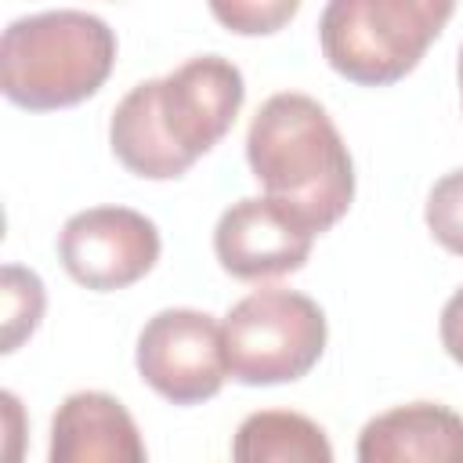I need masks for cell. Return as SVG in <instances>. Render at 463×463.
<instances>
[{
	"label": "cell",
	"mask_w": 463,
	"mask_h": 463,
	"mask_svg": "<svg viewBox=\"0 0 463 463\" xmlns=\"http://www.w3.org/2000/svg\"><path fill=\"white\" fill-rule=\"evenodd\" d=\"M456 76H459V98H463V43H459V65H456Z\"/></svg>",
	"instance_id": "obj_17"
},
{
	"label": "cell",
	"mask_w": 463,
	"mask_h": 463,
	"mask_svg": "<svg viewBox=\"0 0 463 463\" xmlns=\"http://www.w3.org/2000/svg\"><path fill=\"white\" fill-rule=\"evenodd\" d=\"M159 228L130 206H90L58 235L61 268L87 289L112 293L145 279L159 260Z\"/></svg>",
	"instance_id": "obj_6"
},
{
	"label": "cell",
	"mask_w": 463,
	"mask_h": 463,
	"mask_svg": "<svg viewBox=\"0 0 463 463\" xmlns=\"http://www.w3.org/2000/svg\"><path fill=\"white\" fill-rule=\"evenodd\" d=\"M213 18L224 22L232 33H242V36H257V33H275L282 29L297 11L300 4L297 0H232V4H210Z\"/></svg>",
	"instance_id": "obj_15"
},
{
	"label": "cell",
	"mask_w": 463,
	"mask_h": 463,
	"mask_svg": "<svg viewBox=\"0 0 463 463\" xmlns=\"http://www.w3.org/2000/svg\"><path fill=\"white\" fill-rule=\"evenodd\" d=\"M427 228L456 257H463V170H452L434 181L427 195Z\"/></svg>",
	"instance_id": "obj_14"
},
{
	"label": "cell",
	"mask_w": 463,
	"mask_h": 463,
	"mask_svg": "<svg viewBox=\"0 0 463 463\" xmlns=\"http://www.w3.org/2000/svg\"><path fill=\"white\" fill-rule=\"evenodd\" d=\"M246 163L268 199L286 203L315 235L329 232L354 199V163L329 112L300 94H271L246 134Z\"/></svg>",
	"instance_id": "obj_1"
},
{
	"label": "cell",
	"mask_w": 463,
	"mask_h": 463,
	"mask_svg": "<svg viewBox=\"0 0 463 463\" xmlns=\"http://www.w3.org/2000/svg\"><path fill=\"white\" fill-rule=\"evenodd\" d=\"M47 463H148V452L119 398L105 391H76L51 420Z\"/></svg>",
	"instance_id": "obj_9"
},
{
	"label": "cell",
	"mask_w": 463,
	"mask_h": 463,
	"mask_svg": "<svg viewBox=\"0 0 463 463\" xmlns=\"http://www.w3.org/2000/svg\"><path fill=\"white\" fill-rule=\"evenodd\" d=\"M228 376L246 387L293 383L315 369L326 351L322 307L282 286L253 289L224 315Z\"/></svg>",
	"instance_id": "obj_4"
},
{
	"label": "cell",
	"mask_w": 463,
	"mask_h": 463,
	"mask_svg": "<svg viewBox=\"0 0 463 463\" xmlns=\"http://www.w3.org/2000/svg\"><path fill=\"white\" fill-rule=\"evenodd\" d=\"M116 65V33L90 11L58 7L14 18L0 36V90L47 112L98 94Z\"/></svg>",
	"instance_id": "obj_2"
},
{
	"label": "cell",
	"mask_w": 463,
	"mask_h": 463,
	"mask_svg": "<svg viewBox=\"0 0 463 463\" xmlns=\"http://www.w3.org/2000/svg\"><path fill=\"white\" fill-rule=\"evenodd\" d=\"M43 282L36 271L18 268V264H4V351H18V344L25 336H33V329L43 318Z\"/></svg>",
	"instance_id": "obj_13"
},
{
	"label": "cell",
	"mask_w": 463,
	"mask_h": 463,
	"mask_svg": "<svg viewBox=\"0 0 463 463\" xmlns=\"http://www.w3.org/2000/svg\"><path fill=\"white\" fill-rule=\"evenodd\" d=\"M438 333H441V347L449 351V358L456 365H463V286L445 300Z\"/></svg>",
	"instance_id": "obj_16"
},
{
	"label": "cell",
	"mask_w": 463,
	"mask_h": 463,
	"mask_svg": "<svg viewBox=\"0 0 463 463\" xmlns=\"http://www.w3.org/2000/svg\"><path fill=\"white\" fill-rule=\"evenodd\" d=\"M109 145L130 174L148 181H170L192 166V159H184L163 134L156 112V80H145L123 94L109 123Z\"/></svg>",
	"instance_id": "obj_11"
},
{
	"label": "cell",
	"mask_w": 463,
	"mask_h": 463,
	"mask_svg": "<svg viewBox=\"0 0 463 463\" xmlns=\"http://www.w3.org/2000/svg\"><path fill=\"white\" fill-rule=\"evenodd\" d=\"M137 373L174 405L213 398L228 376L217 318L195 307H166L152 315L137 336Z\"/></svg>",
	"instance_id": "obj_5"
},
{
	"label": "cell",
	"mask_w": 463,
	"mask_h": 463,
	"mask_svg": "<svg viewBox=\"0 0 463 463\" xmlns=\"http://www.w3.org/2000/svg\"><path fill=\"white\" fill-rule=\"evenodd\" d=\"M358 463H463V416L438 402L394 405L362 427Z\"/></svg>",
	"instance_id": "obj_10"
},
{
	"label": "cell",
	"mask_w": 463,
	"mask_h": 463,
	"mask_svg": "<svg viewBox=\"0 0 463 463\" xmlns=\"http://www.w3.org/2000/svg\"><path fill=\"white\" fill-rule=\"evenodd\" d=\"M242 98V72L221 54L188 58L184 65L156 80V112L163 134L192 163L232 130Z\"/></svg>",
	"instance_id": "obj_7"
},
{
	"label": "cell",
	"mask_w": 463,
	"mask_h": 463,
	"mask_svg": "<svg viewBox=\"0 0 463 463\" xmlns=\"http://www.w3.org/2000/svg\"><path fill=\"white\" fill-rule=\"evenodd\" d=\"M452 11L449 0H329L318 22L322 54L344 80L387 87L420 65Z\"/></svg>",
	"instance_id": "obj_3"
},
{
	"label": "cell",
	"mask_w": 463,
	"mask_h": 463,
	"mask_svg": "<svg viewBox=\"0 0 463 463\" xmlns=\"http://www.w3.org/2000/svg\"><path fill=\"white\" fill-rule=\"evenodd\" d=\"M315 232L300 213L268 195L232 203L213 228V253L232 279L257 282L300 271L311 257Z\"/></svg>",
	"instance_id": "obj_8"
},
{
	"label": "cell",
	"mask_w": 463,
	"mask_h": 463,
	"mask_svg": "<svg viewBox=\"0 0 463 463\" xmlns=\"http://www.w3.org/2000/svg\"><path fill=\"white\" fill-rule=\"evenodd\" d=\"M232 463H333L326 430L289 409L250 412L232 438Z\"/></svg>",
	"instance_id": "obj_12"
}]
</instances>
